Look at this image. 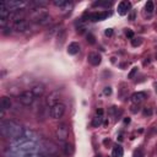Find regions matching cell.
Returning <instances> with one entry per match:
<instances>
[{
  "label": "cell",
  "mask_w": 157,
  "mask_h": 157,
  "mask_svg": "<svg viewBox=\"0 0 157 157\" xmlns=\"http://www.w3.org/2000/svg\"><path fill=\"white\" fill-rule=\"evenodd\" d=\"M0 132L4 137L6 139H10V140H18L20 137L23 136V132H25V129L18 124L16 123L15 120H1L0 123Z\"/></svg>",
  "instance_id": "cell-1"
},
{
  "label": "cell",
  "mask_w": 157,
  "mask_h": 157,
  "mask_svg": "<svg viewBox=\"0 0 157 157\" xmlns=\"http://www.w3.org/2000/svg\"><path fill=\"white\" fill-rule=\"evenodd\" d=\"M55 137L59 142H65L69 137V125L66 123H60L55 129Z\"/></svg>",
  "instance_id": "cell-2"
},
{
  "label": "cell",
  "mask_w": 157,
  "mask_h": 157,
  "mask_svg": "<svg viewBox=\"0 0 157 157\" xmlns=\"http://www.w3.org/2000/svg\"><path fill=\"white\" fill-rule=\"evenodd\" d=\"M65 113V105L60 102L55 103L49 108V115L52 119H60Z\"/></svg>",
  "instance_id": "cell-3"
},
{
  "label": "cell",
  "mask_w": 157,
  "mask_h": 157,
  "mask_svg": "<svg viewBox=\"0 0 157 157\" xmlns=\"http://www.w3.org/2000/svg\"><path fill=\"white\" fill-rule=\"evenodd\" d=\"M4 4L6 5V7L11 11H18V10H25V7L28 5V2L26 1H18V0H9V1H4Z\"/></svg>",
  "instance_id": "cell-4"
},
{
  "label": "cell",
  "mask_w": 157,
  "mask_h": 157,
  "mask_svg": "<svg viewBox=\"0 0 157 157\" xmlns=\"http://www.w3.org/2000/svg\"><path fill=\"white\" fill-rule=\"evenodd\" d=\"M47 15H48L47 9H45V7H39V6L33 7V9H32V11H31V13H29L31 18H32L33 21H36L37 23H38L42 18H44Z\"/></svg>",
  "instance_id": "cell-5"
},
{
  "label": "cell",
  "mask_w": 157,
  "mask_h": 157,
  "mask_svg": "<svg viewBox=\"0 0 157 157\" xmlns=\"http://www.w3.org/2000/svg\"><path fill=\"white\" fill-rule=\"evenodd\" d=\"M40 152L47 155V156H52V155H56L58 148L52 141H47L45 140V141H43L40 144Z\"/></svg>",
  "instance_id": "cell-6"
},
{
  "label": "cell",
  "mask_w": 157,
  "mask_h": 157,
  "mask_svg": "<svg viewBox=\"0 0 157 157\" xmlns=\"http://www.w3.org/2000/svg\"><path fill=\"white\" fill-rule=\"evenodd\" d=\"M18 99H20V102H21L23 105H31V104L34 102L36 96L33 94L32 91H22V93H21V96L18 97Z\"/></svg>",
  "instance_id": "cell-7"
},
{
  "label": "cell",
  "mask_w": 157,
  "mask_h": 157,
  "mask_svg": "<svg viewBox=\"0 0 157 157\" xmlns=\"http://www.w3.org/2000/svg\"><path fill=\"white\" fill-rule=\"evenodd\" d=\"M108 15H109V12L105 10V11L91 12V13H88V17H90V20H91V21L97 22V21H103V20H105V18L108 17Z\"/></svg>",
  "instance_id": "cell-8"
},
{
  "label": "cell",
  "mask_w": 157,
  "mask_h": 157,
  "mask_svg": "<svg viewBox=\"0 0 157 157\" xmlns=\"http://www.w3.org/2000/svg\"><path fill=\"white\" fill-rule=\"evenodd\" d=\"M29 27V23L27 20H21V21H16L13 22V26L12 28L16 31V32H26Z\"/></svg>",
  "instance_id": "cell-9"
},
{
  "label": "cell",
  "mask_w": 157,
  "mask_h": 157,
  "mask_svg": "<svg viewBox=\"0 0 157 157\" xmlns=\"http://www.w3.org/2000/svg\"><path fill=\"white\" fill-rule=\"evenodd\" d=\"M130 9H131V2L130 1H120L118 4V9L117 10H118L119 15L124 16V15H126L130 11Z\"/></svg>",
  "instance_id": "cell-10"
},
{
  "label": "cell",
  "mask_w": 157,
  "mask_h": 157,
  "mask_svg": "<svg viewBox=\"0 0 157 157\" xmlns=\"http://www.w3.org/2000/svg\"><path fill=\"white\" fill-rule=\"evenodd\" d=\"M58 98H59V93H58V92H52V93H49V94L47 96V98H45V104H47V107L50 108L52 105H54L55 103H58V102H59Z\"/></svg>",
  "instance_id": "cell-11"
},
{
  "label": "cell",
  "mask_w": 157,
  "mask_h": 157,
  "mask_svg": "<svg viewBox=\"0 0 157 157\" xmlns=\"http://www.w3.org/2000/svg\"><path fill=\"white\" fill-rule=\"evenodd\" d=\"M87 59H88L90 64L93 65V66H98L101 64V61H102V56L98 53H90Z\"/></svg>",
  "instance_id": "cell-12"
},
{
  "label": "cell",
  "mask_w": 157,
  "mask_h": 157,
  "mask_svg": "<svg viewBox=\"0 0 157 157\" xmlns=\"http://www.w3.org/2000/svg\"><path fill=\"white\" fill-rule=\"evenodd\" d=\"M145 98H146V93H145V92H135V93L131 94V102H132L134 104H137V105H139L141 102H144Z\"/></svg>",
  "instance_id": "cell-13"
},
{
  "label": "cell",
  "mask_w": 157,
  "mask_h": 157,
  "mask_svg": "<svg viewBox=\"0 0 157 157\" xmlns=\"http://www.w3.org/2000/svg\"><path fill=\"white\" fill-rule=\"evenodd\" d=\"M11 105H12V102H11L10 97H7V96L1 97V102H0V107H1V114H4V112H5V110L10 109V108H11Z\"/></svg>",
  "instance_id": "cell-14"
},
{
  "label": "cell",
  "mask_w": 157,
  "mask_h": 157,
  "mask_svg": "<svg viewBox=\"0 0 157 157\" xmlns=\"http://www.w3.org/2000/svg\"><path fill=\"white\" fill-rule=\"evenodd\" d=\"M25 17H26V11H25V10H18V11L11 12V15H10V18H9V20H12L13 22H16V21L25 20Z\"/></svg>",
  "instance_id": "cell-15"
},
{
  "label": "cell",
  "mask_w": 157,
  "mask_h": 157,
  "mask_svg": "<svg viewBox=\"0 0 157 157\" xmlns=\"http://www.w3.org/2000/svg\"><path fill=\"white\" fill-rule=\"evenodd\" d=\"M31 91L33 92V94L36 96V98H39V97H42V96L44 94L45 87H44V85H42V83H37V85H34V86L32 87Z\"/></svg>",
  "instance_id": "cell-16"
},
{
  "label": "cell",
  "mask_w": 157,
  "mask_h": 157,
  "mask_svg": "<svg viewBox=\"0 0 157 157\" xmlns=\"http://www.w3.org/2000/svg\"><path fill=\"white\" fill-rule=\"evenodd\" d=\"M63 151H64V155H65L66 157H71V156L74 155V152H75V147H74L72 144L65 142V144H64V147H63Z\"/></svg>",
  "instance_id": "cell-17"
},
{
  "label": "cell",
  "mask_w": 157,
  "mask_h": 157,
  "mask_svg": "<svg viewBox=\"0 0 157 157\" xmlns=\"http://www.w3.org/2000/svg\"><path fill=\"white\" fill-rule=\"evenodd\" d=\"M78 52H80V44H78V43L72 42V43L69 44V47H67V54H70V55H76Z\"/></svg>",
  "instance_id": "cell-18"
},
{
  "label": "cell",
  "mask_w": 157,
  "mask_h": 157,
  "mask_svg": "<svg viewBox=\"0 0 157 157\" xmlns=\"http://www.w3.org/2000/svg\"><path fill=\"white\" fill-rule=\"evenodd\" d=\"M10 15H11V11L6 7V5L4 2L0 4V18H10Z\"/></svg>",
  "instance_id": "cell-19"
},
{
  "label": "cell",
  "mask_w": 157,
  "mask_h": 157,
  "mask_svg": "<svg viewBox=\"0 0 157 157\" xmlns=\"http://www.w3.org/2000/svg\"><path fill=\"white\" fill-rule=\"evenodd\" d=\"M23 137H26V139L29 140V141H34V140L38 139V135H37L36 131H33V130H31V129H25Z\"/></svg>",
  "instance_id": "cell-20"
},
{
  "label": "cell",
  "mask_w": 157,
  "mask_h": 157,
  "mask_svg": "<svg viewBox=\"0 0 157 157\" xmlns=\"http://www.w3.org/2000/svg\"><path fill=\"white\" fill-rule=\"evenodd\" d=\"M65 37H66V31L65 29H59L58 31V34H56V45H63L64 40H65Z\"/></svg>",
  "instance_id": "cell-21"
},
{
  "label": "cell",
  "mask_w": 157,
  "mask_h": 157,
  "mask_svg": "<svg viewBox=\"0 0 157 157\" xmlns=\"http://www.w3.org/2000/svg\"><path fill=\"white\" fill-rule=\"evenodd\" d=\"M123 153H124V151L120 145H115L112 150V157H123Z\"/></svg>",
  "instance_id": "cell-22"
},
{
  "label": "cell",
  "mask_w": 157,
  "mask_h": 157,
  "mask_svg": "<svg viewBox=\"0 0 157 157\" xmlns=\"http://www.w3.org/2000/svg\"><path fill=\"white\" fill-rule=\"evenodd\" d=\"M7 91H9V93H10L11 96H15V97H20L21 93H22L18 86H10V87L7 88Z\"/></svg>",
  "instance_id": "cell-23"
},
{
  "label": "cell",
  "mask_w": 157,
  "mask_h": 157,
  "mask_svg": "<svg viewBox=\"0 0 157 157\" xmlns=\"http://www.w3.org/2000/svg\"><path fill=\"white\" fill-rule=\"evenodd\" d=\"M153 10H155V4H153V1H147L146 4H145V11L148 13V15H151L152 12H153Z\"/></svg>",
  "instance_id": "cell-24"
},
{
  "label": "cell",
  "mask_w": 157,
  "mask_h": 157,
  "mask_svg": "<svg viewBox=\"0 0 157 157\" xmlns=\"http://www.w3.org/2000/svg\"><path fill=\"white\" fill-rule=\"evenodd\" d=\"M72 9V2H70V1H66V4L63 6V7H60L59 10H60V12L61 13H67V12H70V10Z\"/></svg>",
  "instance_id": "cell-25"
},
{
  "label": "cell",
  "mask_w": 157,
  "mask_h": 157,
  "mask_svg": "<svg viewBox=\"0 0 157 157\" xmlns=\"http://www.w3.org/2000/svg\"><path fill=\"white\" fill-rule=\"evenodd\" d=\"M102 120H103L102 115H97V117H94L93 120H92V126H94V128L99 126V125L102 124Z\"/></svg>",
  "instance_id": "cell-26"
},
{
  "label": "cell",
  "mask_w": 157,
  "mask_h": 157,
  "mask_svg": "<svg viewBox=\"0 0 157 157\" xmlns=\"http://www.w3.org/2000/svg\"><path fill=\"white\" fill-rule=\"evenodd\" d=\"M50 22H52V16H50V15H47V16H45L44 18H42L38 23H39V25H42V26H47V25H48V23H50Z\"/></svg>",
  "instance_id": "cell-27"
},
{
  "label": "cell",
  "mask_w": 157,
  "mask_h": 157,
  "mask_svg": "<svg viewBox=\"0 0 157 157\" xmlns=\"http://www.w3.org/2000/svg\"><path fill=\"white\" fill-rule=\"evenodd\" d=\"M141 43H142V38H140V37H134L132 39H131V45L132 47H139V45H141Z\"/></svg>",
  "instance_id": "cell-28"
},
{
  "label": "cell",
  "mask_w": 157,
  "mask_h": 157,
  "mask_svg": "<svg viewBox=\"0 0 157 157\" xmlns=\"http://www.w3.org/2000/svg\"><path fill=\"white\" fill-rule=\"evenodd\" d=\"M53 4H54L56 7H59V9H60V7H63V6L66 4V0H54V1H53Z\"/></svg>",
  "instance_id": "cell-29"
},
{
  "label": "cell",
  "mask_w": 157,
  "mask_h": 157,
  "mask_svg": "<svg viewBox=\"0 0 157 157\" xmlns=\"http://www.w3.org/2000/svg\"><path fill=\"white\" fill-rule=\"evenodd\" d=\"M93 5L94 6H104V7H108V6H110V1H97Z\"/></svg>",
  "instance_id": "cell-30"
},
{
  "label": "cell",
  "mask_w": 157,
  "mask_h": 157,
  "mask_svg": "<svg viewBox=\"0 0 157 157\" xmlns=\"http://www.w3.org/2000/svg\"><path fill=\"white\" fill-rule=\"evenodd\" d=\"M86 38H87V42H88L90 44H94V43H96V38H94V36H93L92 33H88V34L86 36Z\"/></svg>",
  "instance_id": "cell-31"
},
{
  "label": "cell",
  "mask_w": 157,
  "mask_h": 157,
  "mask_svg": "<svg viewBox=\"0 0 157 157\" xmlns=\"http://www.w3.org/2000/svg\"><path fill=\"white\" fill-rule=\"evenodd\" d=\"M134 157H144V150L142 148H137L134 151Z\"/></svg>",
  "instance_id": "cell-32"
},
{
  "label": "cell",
  "mask_w": 157,
  "mask_h": 157,
  "mask_svg": "<svg viewBox=\"0 0 157 157\" xmlns=\"http://www.w3.org/2000/svg\"><path fill=\"white\" fill-rule=\"evenodd\" d=\"M136 72H137V67L135 66V67H132V69H131V71L129 72L128 78H134V77H135V75H136Z\"/></svg>",
  "instance_id": "cell-33"
},
{
  "label": "cell",
  "mask_w": 157,
  "mask_h": 157,
  "mask_svg": "<svg viewBox=\"0 0 157 157\" xmlns=\"http://www.w3.org/2000/svg\"><path fill=\"white\" fill-rule=\"evenodd\" d=\"M11 32H12V28H11V27H4V28H2V33L6 34V36H7V34H11Z\"/></svg>",
  "instance_id": "cell-34"
},
{
  "label": "cell",
  "mask_w": 157,
  "mask_h": 157,
  "mask_svg": "<svg viewBox=\"0 0 157 157\" xmlns=\"http://www.w3.org/2000/svg\"><path fill=\"white\" fill-rule=\"evenodd\" d=\"M103 93L105 94V96H110L112 94V88L108 86V87H104V90H103Z\"/></svg>",
  "instance_id": "cell-35"
},
{
  "label": "cell",
  "mask_w": 157,
  "mask_h": 157,
  "mask_svg": "<svg viewBox=\"0 0 157 157\" xmlns=\"http://www.w3.org/2000/svg\"><path fill=\"white\" fill-rule=\"evenodd\" d=\"M144 115H151L152 114V109L151 108H144Z\"/></svg>",
  "instance_id": "cell-36"
},
{
  "label": "cell",
  "mask_w": 157,
  "mask_h": 157,
  "mask_svg": "<svg viewBox=\"0 0 157 157\" xmlns=\"http://www.w3.org/2000/svg\"><path fill=\"white\" fill-rule=\"evenodd\" d=\"M104 34H105L107 37H110V36L113 34V29H112V28H107V29L104 31Z\"/></svg>",
  "instance_id": "cell-37"
},
{
  "label": "cell",
  "mask_w": 157,
  "mask_h": 157,
  "mask_svg": "<svg viewBox=\"0 0 157 157\" xmlns=\"http://www.w3.org/2000/svg\"><path fill=\"white\" fill-rule=\"evenodd\" d=\"M126 37H129V38L132 39V38H134V32H132L131 29H128V31H126Z\"/></svg>",
  "instance_id": "cell-38"
},
{
  "label": "cell",
  "mask_w": 157,
  "mask_h": 157,
  "mask_svg": "<svg viewBox=\"0 0 157 157\" xmlns=\"http://www.w3.org/2000/svg\"><path fill=\"white\" fill-rule=\"evenodd\" d=\"M132 113H136L137 110H139V105L137 104H134V105H131V109H130Z\"/></svg>",
  "instance_id": "cell-39"
},
{
  "label": "cell",
  "mask_w": 157,
  "mask_h": 157,
  "mask_svg": "<svg viewBox=\"0 0 157 157\" xmlns=\"http://www.w3.org/2000/svg\"><path fill=\"white\" fill-rule=\"evenodd\" d=\"M103 114V109H97V115H102Z\"/></svg>",
  "instance_id": "cell-40"
},
{
  "label": "cell",
  "mask_w": 157,
  "mask_h": 157,
  "mask_svg": "<svg viewBox=\"0 0 157 157\" xmlns=\"http://www.w3.org/2000/svg\"><path fill=\"white\" fill-rule=\"evenodd\" d=\"M124 123H125V124H129V123H130V118H125V119H124Z\"/></svg>",
  "instance_id": "cell-41"
},
{
  "label": "cell",
  "mask_w": 157,
  "mask_h": 157,
  "mask_svg": "<svg viewBox=\"0 0 157 157\" xmlns=\"http://www.w3.org/2000/svg\"><path fill=\"white\" fill-rule=\"evenodd\" d=\"M48 157H59V156H56V155H52V156H48Z\"/></svg>",
  "instance_id": "cell-42"
},
{
  "label": "cell",
  "mask_w": 157,
  "mask_h": 157,
  "mask_svg": "<svg viewBox=\"0 0 157 157\" xmlns=\"http://www.w3.org/2000/svg\"><path fill=\"white\" fill-rule=\"evenodd\" d=\"M96 157H101V156H99V155H98V156H96Z\"/></svg>",
  "instance_id": "cell-43"
},
{
  "label": "cell",
  "mask_w": 157,
  "mask_h": 157,
  "mask_svg": "<svg viewBox=\"0 0 157 157\" xmlns=\"http://www.w3.org/2000/svg\"><path fill=\"white\" fill-rule=\"evenodd\" d=\"M156 58H157V55H156Z\"/></svg>",
  "instance_id": "cell-44"
}]
</instances>
